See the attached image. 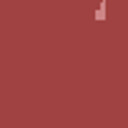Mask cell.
Returning <instances> with one entry per match:
<instances>
[{
	"label": "cell",
	"instance_id": "obj_1",
	"mask_svg": "<svg viewBox=\"0 0 128 128\" xmlns=\"http://www.w3.org/2000/svg\"><path fill=\"white\" fill-rule=\"evenodd\" d=\"M96 18H98V20H103V18H106V0H100V8H98Z\"/></svg>",
	"mask_w": 128,
	"mask_h": 128
}]
</instances>
